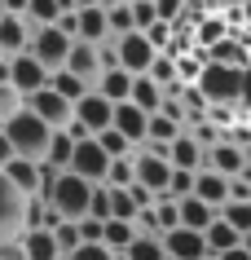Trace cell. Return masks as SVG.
Masks as SVG:
<instances>
[{
	"mask_svg": "<svg viewBox=\"0 0 251 260\" xmlns=\"http://www.w3.org/2000/svg\"><path fill=\"white\" fill-rule=\"evenodd\" d=\"M0 128H5V137H9V146H14L18 159H35V164H44V150H49L53 128H49V123H40V115L18 110L14 119H5Z\"/></svg>",
	"mask_w": 251,
	"mask_h": 260,
	"instance_id": "6da1fadb",
	"label": "cell"
},
{
	"mask_svg": "<svg viewBox=\"0 0 251 260\" xmlns=\"http://www.w3.org/2000/svg\"><path fill=\"white\" fill-rule=\"evenodd\" d=\"M44 199H49V207H53L62 220H84V216H88V203H93V185L80 181L75 172H62Z\"/></svg>",
	"mask_w": 251,
	"mask_h": 260,
	"instance_id": "7a4b0ae2",
	"label": "cell"
},
{
	"mask_svg": "<svg viewBox=\"0 0 251 260\" xmlns=\"http://www.w3.org/2000/svg\"><path fill=\"white\" fill-rule=\"evenodd\" d=\"M27 234V194L14 190V181L0 172V247L18 243Z\"/></svg>",
	"mask_w": 251,
	"mask_h": 260,
	"instance_id": "3957f363",
	"label": "cell"
},
{
	"mask_svg": "<svg viewBox=\"0 0 251 260\" xmlns=\"http://www.w3.org/2000/svg\"><path fill=\"white\" fill-rule=\"evenodd\" d=\"M70 36H62V31L57 27H40V31H31V49L27 53L35 57V62H40L44 71H66V57H70Z\"/></svg>",
	"mask_w": 251,
	"mask_h": 260,
	"instance_id": "277c9868",
	"label": "cell"
},
{
	"mask_svg": "<svg viewBox=\"0 0 251 260\" xmlns=\"http://www.w3.org/2000/svg\"><path fill=\"white\" fill-rule=\"evenodd\" d=\"M132 168H137L132 185H146L154 199H167V185H172V164H167L163 154H150L146 146H137V154H132Z\"/></svg>",
	"mask_w": 251,
	"mask_h": 260,
	"instance_id": "5b68a950",
	"label": "cell"
},
{
	"mask_svg": "<svg viewBox=\"0 0 251 260\" xmlns=\"http://www.w3.org/2000/svg\"><path fill=\"white\" fill-rule=\"evenodd\" d=\"M70 172H75L80 181H88V185H106V177H111V154L97 146V137L75 141V159H70Z\"/></svg>",
	"mask_w": 251,
	"mask_h": 260,
	"instance_id": "8992f818",
	"label": "cell"
},
{
	"mask_svg": "<svg viewBox=\"0 0 251 260\" xmlns=\"http://www.w3.org/2000/svg\"><path fill=\"white\" fill-rule=\"evenodd\" d=\"M27 110H31V115H40V123H49L53 133H62V128L75 123V106H70L62 93H53V88L31 93V97H27Z\"/></svg>",
	"mask_w": 251,
	"mask_h": 260,
	"instance_id": "52a82bcc",
	"label": "cell"
},
{
	"mask_svg": "<svg viewBox=\"0 0 251 260\" xmlns=\"http://www.w3.org/2000/svg\"><path fill=\"white\" fill-rule=\"evenodd\" d=\"M115 53H119V67H124L128 75H150L159 49H154L141 31H132V36H119V40H115Z\"/></svg>",
	"mask_w": 251,
	"mask_h": 260,
	"instance_id": "ba28073f",
	"label": "cell"
},
{
	"mask_svg": "<svg viewBox=\"0 0 251 260\" xmlns=\"http://www.w3.org/2000/svg\"><path fill=\"white\" fill-rule=\"evenodd\" d=\"M115 123V106L106 102V97L93 88V93L84 97V102H75V128H84L88 137H97V133H106Z\"/></svg>",
	"mask_w": 251,
	"mask_h": 260,
	"instance_id": "9c48e42d",
	"label": "cell"
},
{
	"mask_svg": "<svg viewBox=\"0 0 251 260\" xmlns=\"http://www.w3.org/2000/svg\"><path fill=\"white\" fill-rule=\"evenodd\" d=\"M49 80H53V71H44L31 53L9 57V84H14L22 97H31V93H40V88H49Z\"/></svg>",
	"mask_w": 251,
	"mask_h": 260,
	"instance_id": "30bf717a",
	"label": "cell"
},
{
	"mask_svg": "<svg viewBox=\"0 0 251 260\" xmlns=\"http://www.w3.org/2000/svg\"><path fill=\"white\" fill-rule=\"evenodd\" d=\"M66 71L75 75V80H84L88 88H97V80L106 75V67H101V44L75 40L70 44V57H66Z\"/></svg>",
	"mask_w": 251,
	"mask_h": 260,
	"instance_id": "8fae6325",
	"label": "cell"
},
{
	"mask_svg": "<svg viewBox=\"0 0 251 260\" xmlns=\"http://www.w3.org/2000/svg\"><path fill=\"white\" fill-rule=\"evenodd\" d=\"M167 164L181 168V172H203V164H207V146H203V141H198L194 133L185 128L181 137L167 146Z\"/></svg>",
	"mask_w": 251,
	"mask_h": 260,
	"instance_id": "7c38bea8",
	"label": "cell"
},
{
	"mask_svg": "<svg viewBox=\"0 0 251 260\" xmlns=\"http://www.w3.org/2000/svg\"><path fill=\"white\" fill-rule=\"evenodd\" d=\"M163 251H167V260H207V256H211V251H207V238L194 234V230H172V234H163Z\"/></svg>",
	"mask_w": 251,
	"mask_h": 260,
	"instance_id": "4fadbf2b",
	"label": "cell"
},
{
	"mask_svg": "<svg viewBox=\"0 0 251 260\" xmlns=\"http://www.w3.org/2000/svg\"><path fill=\"white\" fill-rule=\"evenodd\" d=\"M203 168H211V172H221V177H229L234 181L242 168H247V154H242V146L238 141H229V133H225V141H216L207 150V164Z\"/></svg>",
	"mask_w": 251,
	"mask_h": 260,
	"instance_id": "5bb4252c",
	"label": "cell"
},
{
	"mask_svg": "<svg viewBox=\"0 0 251 260\" xmlns=\"http://www.w3.org/2000/svg\"><path fill=\"white\" fill-rule=\"evenodd\" d=\"M27 49H31V22L5 14L0 18V57H18V53H27Z\"/></svg>",
	"mask_w": 251,
	"mask_h": 260,
	"instance_id": "9a60e30c",
	"label": "cell"
},
{
	"mask_svg": "<svg viewBox=\"0 0 251 260\" xmlns=\"http://www.w3.org/2000/svg\"><path fill=\"white\" fill-rule=\"evenodd\" d=\"M75 40H84V44H106L111 40L106 5H97V9H75Z\"/></svg>",
	"mask_w": 251,
	"mask_h": 260,
	"instance_id": "2e32d148",
	"label": "cell"
},
{
	"mask_svg": "<svg viewBox=\"0 0 251 260\" xmlns=\"http://www.w3.org/2000/svg\"><path fill=\"white\" fill-rule=\"evenodd\" d=\"M194 199H203L207 207H216V212H221V207L229 203V177H221V172L203 168V172L194 177Z\"/></svg>",
	"mask_w": 251,
	"mask_h": 260,
	"instance_id": "e0dca14e",
	"label": "cell"
},
{
	"mask_svg": "<svg viewBox=\"0 0 251 260\" xmlns=\"http://www.w3.org/2000/svg\"><path fill=\"white\" fill-rule=\"evenodd\" d=\"M146 123H150V115H146V110H137L132 102L115 106V123H111V128L119 133V137H128L132 146H141V141H146Z\"/></svg>",
	"mask_w": 251,
	"mask_h": 260,
	"instance_id": "ac0fdd59",
	"label": "cell"
},
{
	"mask_svg": "<svg viewBox=\"0 0 251 260\" xmlns=\"http://www.w3.org/2000/svg\"><path fill=\"white\" fill-rule=\"evenodd\" d=\"M18 247H22L27 260H62V247H57L53 230H27L18 238Z\"/></svg>",
	"mask_w": 251,
	"mask_h": 260,
	"instance_id": "d6986e66",
	"label": "cell"
},
{
	"mask_svg": "<svg viewBox=\"0 0 251 260\" xmlns=\"http://www.w3.org/2000/svg\"><path fill=\"white\" fill-rule=\"evenodd\" d=\"M5 177L14 181V190L27 194V199H31V194H40V164H35V159H18V154H14V159L5 164Z\"/></svg>",
	"mask_w": 251,
	"mask_h": 260,
	"instance_id": "ffe728a7",
	"label": "cell"
},
{
	"mask_svg": "<svg viewBox=\"0 0 251 260\" xmlns=\"http://www.w3.org/2000/svg\"><path fill=\"white\" fill-rule=\"evenodd\" d=\"M132 80H137V75H128L124 67H115V71H106V75L97 80V93L106 97L111 106H124L128 97H132Z\"/></svg>",
	"mask_w": 251,
	"mask_h": 260,
	"instance_id": "44dd1931",
	"label": "cell"
},
{
	"mask_svg": "<svg viewBox=\"0 0 251 260\" xmlns=\"http://www.w3.org/2000/svg\"><path fill=\"white\" fill-rule=\"evenodd\" d=\"M216 216H221V212H216V207H207L203 199H194V194H190V199H181V230L207 234V230H211V220H216Z\"/></svg>",
	"mask_w": 251,
	"mask_h": 260,
	"instance_id": "7402d4cb",
	"label": "cell"
},
{
	"mask_svg": "<svg viewBox=\"0 0 251 260\" xmlns=\"http://www.w3.org/2000/svg\"><path fill=\"white\" fill-rule=\"evenodd\" d=\"M128 102H132L137 110H146V115H159V110H163V88H159L150 75H137V80H132V97H128Z\"/></svg>",
	"mask_w": 251,
	"mask_h": 260,
	"instance_id": "603a6c76",
	"label": "cell"
},
{
	"mask_svg": "<svg viewBox=\"0 0 251 260\" xmlns=\"http://www.w3.org/2000/svg\"><path fill=\"white\" fill-rule=\"evenodd\" d=\"M70 159H75V137H70L66 128L49 137V150H44V164L57 168V172H70Z\"/></svg>",
	"mask_w": 251,
	"mask_h": 260,
	"instance_id": "cb8c5ba5",
	"label": "cell"
},
{
	"mask_svg": "<svg viewBox=\"0 0 251 260\" xmlns=\"http://www.w3.org/2000/svg\"><path fill=\"white\" fill-rule=\"evenodd\" d=\"M203 238H207V251H211V256H225V251H234V247H242V234H238L234 225H225L221 216L211 220V230L203 234Z\"/></svg>",
	"mask_w": 251,
	"mask_h": 260,
	"instance_id": "d4e9b609",
	"label": "cell"
},
{
	"mask_svg": "<svg viewBox=\"0 0 251 260\" xmlns=\"http://www.w3.org/2000/svg\"><path fill=\"white\" fill-rule=\"evenodd\" d=\"M62 14H66V9H62L57 0H31L22 18L31 22V31H40V27H57V22H62Z\"/></svg>",
	"mask_w": 251,
	"mask_h": 260,
	"instance_id": "484cf974",
	"label": "cell"
},
{
	"mask_svg": "<svg viewBox=\"0 0 251 260\" xmlns=\"http://www.w3.org/2000/svg\"><path fill=\"white\" fill-rule=\"evenodd\" d=\"M132 238H137V225H132V220H106V238H101V243L111 247L115 256H124L128 247H132Z\"/></svg>",
	"mask_w": 251,
	"mask_h": 260,
	"instance_id": "4316f807",
	"label": "cell"
},
{
	"mask_svg": "<svg viewBox=\"0 0 251 260\" xmlns=\"http://www.w3.org/2000/svg\"><path fill=\"white\" fill-rule=\"evenodd\" d=\"M49 88H53V93H62L70 102V106H75V102H84V97L93 93V88H88V84L84 80H75V75H70V71H57L53 80H49Z\"/></svg>",
	"mask_w": 251,
	"mask_h": 260,
	"instance_id": "83f0119b",
	"label": "cell"
},
{
	"mask_svg": "<svg viewBox=\"0 0 251 260\" xmlns=\"http://www.w3.org/2000/svg\"><path fill=\"white\" fill-rule=\"evenodd\" d=\"M119 260H167L163 238H146V234H137V238H132V247H128Z\"/></svg>",
	"mask_w": 251,
	"mask_h": 260,
	"instance_id": "f1b7e54d",
	"label": "cell"
},
{
	"mask_svg": "<svg viewBox=\"0 0 251 260\" xmlns=\"http://www.w3.org/2000/svg\"><path fill=\"white\" fill-rule=\"evenodd\" d=\"M106 22H111V40L132 36V31H137V22H132V0H128V5H111V9H106Z\"/></svg>",
	"mask_w": 251,
	"mask_h": 260,
	"instance_id": "f546056e",
	"label": "cell"
},
{
	"mask_svg": "<svg viewBox=\"0 0 251 260\" xmlns=\"http://www.w3.org/2000/svg\"><path fill=\"white\" fill-rule=\"evenodd\" d=\"M141 207L137 199H132V190H115L111 185V220H137Z\"/></svg>",
	"mask_w": 251,
	"mask_h": 260,
	"instance_id": "4dcf8cb0",
	"label": "cell"
},
{
	"mask_svg": "<svg viewBox=\"0 0 251 260\" xmlns=\"http://www.w3.org/2000/svg\"><path fill=\"white\" fill-rule=\"evenodd\" d=\"M150 80L159 84V88H172V84H181V71H176V57L172 53H159L150 67Z\"/></svg>",
	"mask_w": 251,
	"mask_h": 260,
	"instance_id": "1f68e13d",
	"label": "cell"
},
{
	"mask_svg": "<svg viewBox=\"0 0 251 260\" xmlns=\"http://www.w3.org/2000/svg\"><path fill=\"white\" fill-rule=\"evenodd\" d=\"M97 146H101L106 154H111V159H128V154H137V146H132L128 137H119L115 128H106V133H97Z\"/></svg>",
	"mask_w": 251,
	"mask_h": 260,
	"instance_id": "d6a6232c",
	"label": "cell"
},
{
	"mask_svg": "<svg viewBox=\"0 0 251 260\" xmlns=\"http://www.w3.org/2000/svg\"><path fill=\"white\" fill-rule=\"evenodd\" d=\"M221 220H225V225H234V230L247 238V234H251V203H225L221 207Z\"/></svg>",
	"mask_w": 251,
	"mask_h": 260,
	"instance_id": "836d02e7",
	"label": "cell"
},
{
	"mask_svg": "<svg viewBox=\"0 0 251 260\" xmlns=\"http://www.w3.org/2000/svg\"><path fill=\"white\" fill-rule=\"evenodd\" d=\"M53 238H57V247H62V260L66 256H75V251H80V220H62V225H57L53 230Z\"/></svg>",
	"mask_w": 251,
	"mask_h": 260,
	"instance_id": "e575fe53",
	"label": "cell"
},
{
	"mask_svg": "<svg viewBox=\"0 0 251 260\" xmlns=\"http://www.w3.org/2000/svg\"><path fill=\"white\" fill-rule=\"evenodd\" d=\"M132 177H137L132 154H128V159H111V177H106V185H115V190H128V185H132Z\"/></svg>",
	"mask_w": 251,
	"mask_h": 260,
	"instance_id": "d590c367",
	"label": "cell"
},
{
	"mask_svg": "<svg viewBox=\"0 0 251 260\" xmlns=\"http://www.w3.org/2000/svg\"><path fill=\"white\" fill-rule=\"evenodd\" d=\"M18 110H27V97L18 93L14 84H5V88H0V123H5V119H14Z\"/></svg>",
	"mask_w": 251,
	"mask_h": 260,
	"instance_id": "8d00e7d4",
	"label": "cell"
},
{
	"mask_svg": "<svg viewBox=\"0 0 251 260\" xmlns=\"http://www.w3.org/2000/svg\"><path fill=\"white\" fill-rule=\"evenodd\" d=\"M194 177H198V172H181V168H172L167 199H176V203H181V199H190V194H194Z\"/></svg>",
	"mask_w": 251,
	"mask_h": 260,
	"instance_id": "74e56055",
	"label": "cell"
},
{
	"mask_svg": "<svg viewBox=\"0 0 251 260\" xmlns=\"http://www.w3.org/2000/svg\"><path fill=\"white\" fill-rule=\"evenodd\" d=\"M93 220H111V185H93V203H88Z\"/></svg>",
	"mask_w": 251,
	"mask_h": 260,
	"instance_id": "f35d334b",
	"label": "cell"
},
{
	"mask_svg": "<svg viewBox=\"0 0 251 260\" xmlns=\"http://www.w3.org/2000/svg\"><path fill=\"white\" fill-rule=\"evenodd\" d=\"M132 22H137L141 36H146V31L159 22V14H154V0H132Z\"/></svg>",
	"mask_w": 251,
	"mask_h": 260,
	"instance_id": "ab89813d",
	"label": "cell"
},
{
	"mask_svg": "<svg viewBox=\"0 0 251 260\" xmlns=\"http://www.w3.org/2000/svg\"><path fill=\"white\" fill-rule=\"evenodd\" d=\"M185 9H190L185 0H154V14H159V22H167V27H172V22H181Z\"/></svg>",
	"mask_w": 251,
	"mask_h": 260,
	"instance_id": "60d3db41",
	"label": "cell"
},
{
	"mask_svg": "<svg viewBox=\"0 0 251 260\" xmlns=\"http://www.w3.org/2000/svg\"><path fill=\"white\" fill-rule=\"evenodd\" d=\"M66 260H119V256H115L111 247H80V251L66 256Z\"/></svg>",
	"mask_w": 251,
	"mask_h": 260,
	"instance_id": "b9f144b4",
	"label": "cell"
},
{
	"mask_svg": "<svg viewBox=\"0 0 251 260\" xmlns=\"http://www.w3.org/2000/svg\"><path fill=\"white\" fill-rule=\"evenodd\" d=\"M14 159V146H9V137H5V128H0V172H5V164Z\"/></svg>",
	"mask_w": 251,
	"mask_h": 260,
	"instance_id": "7bdbcfd3",
	"label": "cell"
},
{
	"mask_svg": "<svg viewBox=\"0 0 251 260\" xmlns=\"http://www.w3.org/2000/svg\"><path fill=\"white\" fill-rule=\"evenodd\" d=\"M0 260H27V256H22V247H18V243H5V247H0Z\"/></svg>",
	"mask_w": 251,
	"mask_h": 260,
	"instance_id": "ee69618b",
	"label": "cell"
},
{
	"mask_svg": "<svg viewBox=\"0 0 251 260\" xmlns=\"http://www.w3.org/2000/svg\"><path fill=\"white\" fill-rule=\"evenodd\" d=\"M27 5H31V0H5V14L22 18V14H27Z\"/></svg>",
	"mask_w": 251,
	"mask_h": 260,
	"instance_id": "f6af8a7d",
	"label": "cell"
},
{
	"mask_svg": "<svg viewBox=\"0 0 251 260\" xmlns=\"http://www.w3.org/2000/svg\"><path fill=\"white\" fill-rule=\"evenodd\" d=\"M216 260H251V251L247 247H234V251H225V256H216Z\"/></svg>",
	"mask_w": 251,
	"mask_h": 260,
	"instance_id": "bcb514c9",
	"label": "cell"
},
{
	"mask_svg": "<svg viewBox=\"0 0 251 260\" xmlns=\"http://www.w3.org/2000/svg\"><path fill=\"white\" fill-rule=\"evenodd\" d=\"M9 84V57H0V88Z\"/></svg>",
	"mask_w": 251,
	"mask_h": 260,
	"instance_id": "7dc6e473",
	"label": "cell"
},
{
	"mask_svg": "<svg viewBox=\"0 0 251 260\" xmlns=\"http://www.w3.org/2000/svg\"><path fill=\"white\" fill-rule=\"evenodd\" d=\"M101 0H75V9H97Z\"/></svg>",
	"mask_w": 251,
	"mask_h": 260,
	"instance_id": "c3c4849f",
	"label": "cell"
},
{
	"mask_svg": "<svg viewBox=\"0 0 251 260\" xmlns=\"http://www.w3.org/2000/svg\"><path fill=\"white\" fill-rule=\"evenodd\" d=\"M101 5H106V9H111V5H128V0H101Z\"/></svg>",
	"mask_w": 251,
	"mask_h": 260,
	"instance_id": "681fc988",
	"label": "cell"
},
{
	"mask_svg": "<svg viewBox=\"0 0 251 260\" xmlns=\"http://www.w3.org/2000/svg\"><path fill=\"white\" fill-rule=\"evenodd\" d=\"M242 247H247V251H251V234H247V238H242Z\"/></svg>",
	"mask_w": 251,
	"mask_h": 260,
	"instance_id": "f907efd6",
	"label": "cell"
},
{
	"mask_svg": "<svg viewBox=\"0 0 251 260\" xmlns=\"http://www.w3.org/2000/svg\"><path fill=\"white\" fill-rule=\"evenodd\" d=\"M0 18H5V0H0Z\"/></svg>",
	"mask_w": 251,
	"mask_h": 260,
	"instance_id": "816d5d0a",
	"label": "cell"
},
{
	"mask_svg": "<svg viewBox=\"0 0 251 260\" xmlns=\"http://www.w3.org/2000/svg\"><path fill=\"white\" fill-rule=\"evenodd\" d=\"M207 260H216V256H207Z\"/></svg>",
	"mask_w": 251,
	"mask_h": 260,
	"instance_id": "f5cc1de1",
	"label": "cell"
}]
</instances>
